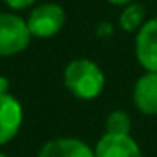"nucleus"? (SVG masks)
Segmentation results:
<instances>
[{
  "instance_id": "f257e3e1",
  "label": "nucleus",
  "mask_w": 157,
  "mask_h": 157,
  "mask_svg": "<svg viewBox=\"0 0 157 157\" xmlns=\"http://www.w3.org/2000/svg\"><path fill=\"white\" fill-rule=\"evenodd\" d=\"M63 82L68 93L80 100H94L105 87L104 70L87 57L72 59L63 72Z\"/></svg>"
},
{
  "instance_id": "f03ea898",
  "label": "nucleus",
  "mask_w": 157,
  "mask_h": 157,
  "mask_svg": "<svg viewBox=\"0 0 157 157\" xmlns=\"http://www.w3.org/2000/svg\"><path fill=\"white\" fill-rule=\"evenodd\" d=\"M32 32L28 21L15 13H0V57L17 56L28 48Z\"/></svg>"
},
{
  "instance_id": "7ed1b4c3",
  "label": "nucleus",
  "mask_w": 157,
  "mask_h": 157,
  "mask_svg": "<svg viewBox=\"0 0 157 157\" xmlns=\"http://www.w3.org/2000/svg\"><path fill=\"white\" fill-rule=\"evenodd\" d=\"M65 10L59 4L46 2L33 8V11L28 17V28L32 32V37L48 39L61 32V28L65 26Z\"/></svg>"
},
{
  "instance_id": "20e7f679",
  "label": "nucleus",
  "mask_w": 157,
  "mask_h": 157,
  "mask_svg": "<svg viewBox=\"0 0 157 157\" xmlns=\"http://www.w3.org/2000/svg\"><path fill=\"white\" fill-rule=\"evenodd\" d=\"M135 56L148 72H157V19H150L137 32Z\"/></svg>"
},
{
  "instance_id": "39448f33",
  "label": "nucleus",
  "mask_w": 157,
  "mask_h": 157,
  "mask_svg": "<svg viewBox=\"0 0 157 157\" xmlns=\"http://www.w3.org/2000/svg\"><path fill=\"white\" fill-rule=\"evenodd\" d=\"M22 126V105L10 93L0 94V146L15 139Z\"/></svg>"
},
{
  "instance_id": "423d86ee",
  "label": "nucleus",
  "mask_w": 157,
  "mask_h": 157,
  "mask_svg": "<svg viewBox=\"0 0 157 157\" xmlns=\"http://www.w3.org/2000/svg\"><path fill=\"white\" fill-rule=\"evenodd\" d=\"M94 157H142V151L131 135L104 133L94 146Z\"/></svg>"
},
{
  "instance_id": "0eeeda50",
  "label": "nucleus",
  "mask_w": 157,
  "mask_h": 157,
  "mask_svg": "<svg viewBox=\"0 0 157 157\" xmlns=\"http://www.w3.org/2000/svg\"><path fill=\"white\" fill-rule=\"evenodd\" d=\"M37 157H94V148L74 137H59L48 140Z\"/></svg>"
},
{
  "instance_id": "6e6552de",
  "label": "nucleus",
  "mask_w": 157,
  "mask_h": 157,
  "mask_svg": "<svg viewBox=\"0 0 157 157\" xmlns=\"http://www.w3.org/2000/svg\"><path fill=\"white\" fill-rule=\"evenodd\" d=\"M135 107L142 115H157V72H144L133 87Z\"/></svg>"
},
{
  "instance_id": "1a4fd4ad",
  "label": "nucleus",
  "mask_w": 157,
  "mask_h": 157,
  "mask_svg": "<svg viewBox=\"0 0 157 157\" xmlns=\"http://www.w3.org/2000/svg\"><path fill=\"white\" fill-rule=\"evenodd\" d=\"M144 17H146V11L140 4L137 2H131V4H126L120 19H118V24L124 32L128 33H133V32H139L142 26H144Z\"/></svg>"
},
{
  "instance_id": "9d476101",
  "label": "nucleus",
  "mask_w": 157,
  "mask_h": 157,
  "mask_svg": "<svg viewBox=\"0 0 157 157\" xmlns=\"http://www.w3.org/2000/svg\"><path fill=\"white\" fill-rule=\"evenodd\" d=\"M131 131V117L126 111H111L105 118V133L115 135H129Z\"/></svg>"
},
{
  "instance_id": "9b49d317",
  "label": "nucleus",
  "mask_w": 157,
  "mask_h": 157,
  "mask_svg": "<svg viewBox=\"0 0 157 157\" xmlns=\"http://www.w3.org/2000/svg\"><path fill=\"white\" fill-rule=\"evenodd\" d=\"M4 2L11 8V10H26L30 8L35 0H4Z\"/></svg>"
},
{
  "instance_id": "f8f14e48",
  "label": "nucleus",
  "mask_w": 157,
  "mask_h": 157,
  "mask_svg": "<svg viewBox=\"0 0 157 157\" xmlns=\"http://www.w3.org/2000/svg\"><path fill=\"white\" fill-rule=\"evenodd\" d=\"M8 91H10V80L4 76H0V94H4Z\"/></svg>"
},
{
  "instance_id": "ddd939ff",
  "label": "nucleus",
  "mask_w": 157,
  "mask_h": 157,
  "mask_svg": "<svg viewBox=\"0 0 157 157\" xmlns=\"http://www.w3.org/2000/svg\"><path fill=\"white\" fill-rule=\"evenodd\" d=\"M107 2H111L115 6H126V4H131L133 0H107Z\"/></svg>"
},
{
  "instance_id": "4468645a",
  "label": "nucleus",
  "mask_w": 157,
  "mask_h": 157,
  "mask_svg": "<svg viewBox=\"0 0 157 157\" xmlns=\"http://www.w3.org/2000/svg\"><path fill=\"white\" fill-rule=\"evenodd\" d=\"M0 157H8V155H6V153H2V151H0Z\"/></svg>"
}]
</instances>
